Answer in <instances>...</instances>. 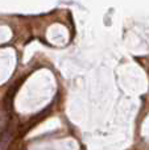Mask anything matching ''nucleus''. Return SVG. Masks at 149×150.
Listing matches in <instances>:
<instances>
[{
    "label": "nucleus",
    "instance_id": "f257e3e1",
    "mask_svg": "<svg viewBox=\"0 0 149 150\" xmlns=\"http://www.w3.org/2000/svg\"><path fill=\"white\" fill-rule=\"evenodd\" d=\"M11 141H12V133L5 132L4 134L0 137V150H7L9 146Z\"/></svg>",
    "mask_w": 149,
    "mask_h": 150
}]
</instances>
